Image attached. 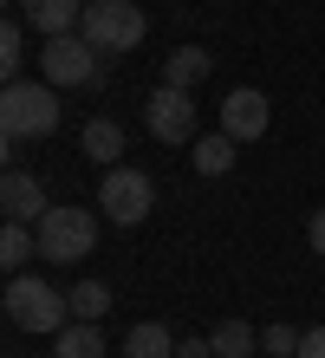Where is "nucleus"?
Listing matches in <instances>:
<instances>
[{
    "mask_svg": "<svg viewBox=\"0 0 325 358\" xmlns=\"http://www.w3.org/2000/svg\"><path fill=\"white\" fill-rule=\"evenodd\" d=\"M59 85H46V78H13L7 92H0V131H7V143L20 137H52L59 131Z\"/></svg>",
    "mask_w": 325,
    "mask_h": 358,
    "instance_id": "nucleus-1",
    "label": "nucleus"
},
{
    "mask_svg": "<svg viewBox=\"0 0 325 358\" xmlns=\"http://www.w3.org/2000/svg\"><path fill=\"white\" fill-rule=\"evenodd\" d=\"M7 320L20 332H65L72 326V293H59L52 280H33V273H13L7 280Z\"/></svg>",
    "mask_w": 325,
    "mask_h": 358,
    "instance_id": "nucleus-2",
    "label": "nucleus"
},
{
    "mask_svg": "<svg viewBox=\"0 0 325 358\" xmlns=\"http://www.w3.org/2000/svg\"><path fill=\"white\" fill-rule=\"evenodd\" d=\"M78 33L92 39L98 52H137V46H143V33H150V20H143L137 0H85Z\"/></svg>",
    "mask_w": 325,
    "mask_h": 358,
    "instance_id": "nucleus-3",
    "label": "nucleus"
},
{
    "mask_svg": "<svg viewBox=\"0 0 325 358\" xmlns=\"http://www.w3.org/2000/svg\"><path fill=\"white\" fill-rule=\"evenodd\" d=\"M98 248V215L92 208H46L39 215V261H92Z\"/></svg>",
    "mask_w": 325,
    "mask_h": 358,
    "instance_id": "nucleus-4",
    "label": "nucleus"
},
{
    "mask_svg": "<svg viewBox=\"0 0 325 358\" xmlns=\"http://www.w3.org/2000/svg\"><path fill=\"white\" fill-rule=\"evenodd\" d=\"M39 78L59 92H72V85H92L98 78V46L85 33H52L46 46H39Z\"/></svg>",
    "mask_w": 325,
    "mask_h": 358,
    "instance_id": "nucleus-5",
    "label": "nucleus"
},
{
    "mask_svg": "<svg viewBox=\"0 0 325 358\" xmlns=\"http://www.w3.org/2000/svg\"><path fill=\"white\" fill-rule=\"evenodd\" d=\"M150 202H157V189H150L143 170H124V163H111L98 182V208H104V222H117V228H137L150 215Z\"/></svg>",
    "mask_w": 325,
    "mask_h": 358,
    "instance_id": "nucleus-6",
    "label": "nucleus"
},
{
    "mask_svg": "<svg viewBox=\"0 0 325 358\" xmlns=\"http://www.w3.org/2000/svg\"><path fill=\"white\" fill-rule=\"evenodd\" d=\"M143 131L157 143H189L195 137V92L182 85H157L143 98Z\"/></svg>",
    "mask_w": 325,
    "mask_h": 358,
    "instance_id": "nucleus-7",
    "label": "nucleus"
},
{
    "mask_svg": "<svg viewBox=\"0 0 325 358\" xmlns=\"http://www.w3.org/2000/svg\"><path fill=\"white\" fill-rule=\"evenodd\" d=\"M267 124H273V111H267V92L241 85V92H228V98H222V131H228L234 143L267 137Z\"/></svg>",
    "mask_w": 325,
    "mask_h": 358,
    "instance_id": "nucleus-8",
    "label": "nucleus"
},
{
    "mask_svg": "<svg viewBox=\"0 0 325 358\" xmlns=\"http://www.w3.org/2000/svg\"><path fill=\"white\" fill-rule=\"evenodd\" d=\"M46 189H39V176H27V170H7L0 176V215L7 222H39L46 215Z\"/></svg>",
    "mask_w": 325,
    "mask_h": 358,
    "instance_id": "nucleus-9",
    "label": "nucleus"
},
{
    "mask_svg": "<svg viewBox=\"0 0 325 358\" xmlns=\"http://www.w3.org/2000/svg\"><path fill=\"white\" fill-rule=\"evenodd\" d=\"M13 7L27 13L46 39L52 33H78V20H85V0H13Z\"/></svg>",
    "mask_w": 325,
    "mask_h": 358,
    "instance_id": "nucleus-10",
    "label": "nucleus"
},
{
    "mask_svg": "<svg viewBox=\"0 0 325 358\" xmlns=\"http://www.w3.org/2000/svg\"><path fill=\"white\" fill-rule=\"evenodd\" d=\"M52 358H104V332H98V320H72L65 332H52Z\"/></svg>",
    "mask_w": 325,
    "mask_h": 358,
    "instance_id": "nucleus-11",
    "label": "nucleus"
},
{
    "mask_svg": "<svg viewBox=\"0 0 325 358\" xmlns=\"http://www.w3.org/2000/svg\"><path fill=\"white\" fill-rule=\"evenodd\" d=\"M208 66H215V59H208L202 46H176V52H169V66H163V85H182V92H195V85L208 78Z\"/></svg>",
    "mask_w": 325,
    "mask_h": 358,
    "instance_id": "nucleus-12",
    "label": "nucleus"
},
{
    "mask_svg": "<svg viewBox=\"0 0 325 358\" xmlns=\"http://www.w3.org/2000/svg\"><path fill=\"white\" fill-rule=\"evenodd\" d=\"M78 143H85V157H92V163H117L124 157V124L117 117H92Z\"/></svg>",
    "mask_w": 325,
    "mask_h": 358,
    "instance_id": "nucleus-13",
    "label": "nucleus"
},
{
    "mask_svg": "<svg viewBox=\"0 0 325 358\" xmlns=\"http://www.w3.org/2000/svg\"><path fill=\"white\" fill-rule=\"evenodd\" d=\"M195 176H228L234 170V137L228 131H215V137H195Z\"/></svg>",
    "mask_w": 325,
    "mask_h": 358,
    "instance_id": "nucleus-14",
    "label": "nucleus"
},
{
    "mask_svg": "<svg viewBox=\"0 0 325 358\" xmlns=\"http://www.w3.org/2000/svg\"><path fill=\"white\" fill-rule=\"evenodd\" d=\"M208 339H215V358H247V352H260V332L247 320H222Z\"/></svg>",
    "mask_w": 325,
    "mask_h": 358,
    "instance_id": "nucleus-15",
    "label": "nucleus"
},
{
    "mask_svg": "<svg viewBox=\"0 0 325 358\" xmlns=\"http://www.w3.org/2000/svg\"><path fill=\"white\" fill-rule=\"evenodd\" d=\"M33 255H39V241L27 235V222H7V228H0V267H7V273H27Z\"/></svg>",
    "mask_w": 325,
    "mask_h": 358,
    "instance_id": "nucleus-16",
    "label": "nucleus"
},
{
    "mask_svg": "<svg viewBox=\"0 0 325 358\" xmlns=\"http://www.w3.org/2000/svg\"><path fill=\"white\" fill-rule=\"evenodd\" d=\"M124 358H176V339H169V326H130Z\"/></svg>",
    "mask_w": 325,
    "mask_h": 358,
    "instance_id": "nucleus-17",
    "label": "nucleus"
},
{
    "mask_svg": "<svg viewBox=\"0 0 325 358\" xmlns=\"http://www.w3.org/2000/svg\"><path fill=\"white\" fill-rule=\"evenodd\" d=\"M111 313V287L104 280H78L72 287V320H104Z\"/></svg>",
    "mask_w": 325,
    "mask_h": 358,
    "instance_id": "nucleus-18",
    "label": "nucleus"
},
{
    "mask_svg": "<svg viewBox=\"0 0 325 358\" xmlns=\"http://www.w3.org/2000/svg\"><path fill=\"white\" fill-rule=\"evenodd\" d=\"M20 66H27V33H20V20H7L0 27V72H7V85L20 78Z\"/></svg>",
    "mask_w": 325,
    "mask_h": 358,
    "instance_id": "nucleus-19",
    "label": "nucleus"
},
{
    "mask_svg": "<svg viewBox=\"0 0 325 358\" xmlns=\"http://www.w3.org/2000/svg\"><path fill=\"white\" fill-rule=\"evenodd\" d=\"M299 339H306V332H293V326H267V332H260V352H273V358H299Z\"/></svg>",
    "mask_w": 325,
    "mask_h": 358,
    "instance_id": "nucleus-20",
    "label": "nucleus"
},
{
    "mask_svg": "<svg viewBox=\"0 0 325 358\" xmlns=\"http://www.w3.org/2000/svg\"><path fill=\"white\" fill-rule=\"evenodd\" d=\"M306 241H312V255L325 261V208H312V222H306Z\"/></svg>",
    "mask_w": 325,
    "mask_h": 358,
    "instance_id": "nucleus-21",
    "label": "nucleus"
},
{
    "mask_svg": "<svg viewBox=\"0 0 325 358\" xmlns=\"http://www.w3.org/2000/svg\"><path fill=\"white\" fill-rule=\"evenodd\" d=\"M299 358H325V326H312L306 339H299Z\"/></svg>",
    "mask_w": 325,
    "mask_h": 358,
    "instance_id": "nucleus-22",
    "label": "nucleus"
},
{
    "mask_svg": "<svg viewBox=\"0 0 325 358\" xmlns=\"http://www.w3.org/2000/svg\"><path fill=\"white\" fill-rule=\"evenodd\" d=\"M176 358H215V339H182Z\"/></svg>",
    "mask_w": 325,
    "mask_h": 358,
    "instance_id": "nucleus-23",
    "label": "nucleus"
}]
</instances>
